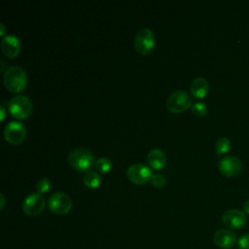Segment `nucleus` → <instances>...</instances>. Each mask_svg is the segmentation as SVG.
Wrapping results in <instances>:
<instances>
[{
  "mask_svg": "<svg viewBox=\"0 0 249 249\" xmlns=\"http://www.w3.org/2000/svg\"><path fill=\"white\" fill-rule=\"evenodd\" d=\"M46 206V200L42 194L30 193L22 200V211L28 216H37L44 210Z\"/></svg>",
  "mask_w": 249,
  "mask_h": 249,
  "instance_id": "obj_6",
  "label": "nucleus"
},
{
  "mask_svg": "<svg viewBox=\"0 0 249 249\" xmlns=\"http://www.w3.org/2000/svg\"><path fill=\"white\" fill-rule=\"evenodd\" d=\"M213 241L216 246L222 249L232 248L237 242V237L231 230H218L213 235Z\"/></svg>",
  "mask_w": 249,
  "mask_h": 249,
  "instance_id": "obj_13",
  "label": "nucleus"
},
{
  "mask_svg": "<svg viewBox=\"0 0 249 249\" xmlns=\"http://www.w3.org/2000/svg\"><path fill=\"white\" fill-rule=\"evenodd\" d=\"M192 112L196 117H203L207 113V106L205 103L196 101L194 104H192Z\"/></svg>",
  "mask_w": 249,
  "mask_h": 249,
  "instance_id": "obj_19",
  "label": "nucleus"
},
{
  "mask_svg": "<svg viewBox=\"0 0 249 249\" xmlns=\"http://www.w3.org/2000/svg\"><path fill=\"white\" fill-rule=\"evenodd\" d=\"M68 162L70 165L78 171H89V169L95 164L93 154L82 147L74 148L68 154Z\"/></svg>",
  "mask_w": 249,
  "mask_h": 249,
  "instance_id": "obj_2",
  "label": "nucleus"
},
{
  "mask_svg": "<svg viewBox=\"0 0 249 249\" xmlns=\"http://www.w3.org/2000/svg\"><path fill=\"white\" fill-rule=\"evenodd\" d=\"M51 188V180L48 177H41L36 182V190L40 194L47 193Z\"/></svg>",
  "mask_w": 249,
  "mask_h": 249,
  "instance_id": "obj_20",
  "label": "nucleus"
},
{
  "mask_svg": "<svg viewBox=\"0 0 249 249\" xmlns=\"http://www.w3.org/2000/svg\"><path fill=\"white\" fill-rule=\"evenodd\" d=\"M147 161L151 168L156 170L161 169L166 163L165 153L159 148H153L148 152Z\"/></svg>",
  "mask_w": 249,
  "mask_h": 249,
  "instance_id": "obj_14",
  "label": "nucleus"
},
{
  "mask_svg": "<svg viewBox=\"0 0 249 249\" xmlns=\"http://www.w3.org/2000/svg\"><path fill=\"white\" fill-rule=\"evenodd\" d=\"M152 174V170L148 165L139 162L130 164L126 169V176L129 181L138 185H142L150 181Z\"/></svg>",
  "mask_w": 249,
  "mask_h": 249,
  "instance_id": "obj_8",
  "label": "nucleus"
},
{
  "mask_svg": "<svg viewBox=\"0 0 249 249\" xmlns=\"http://www.w3.org/2000/svg\"><path fill=\"white\" fill-rule=\"evenodd\" d=\"M231 142L227 137H221L219 138L215 143V151L218 156H222L226 153H228L231 149Z\"/></svg>",
  "mask_w": 249,
  "mask_h": 249,
  "instance_id": "obj_17",
  "label": "nucleus"
},
{
  "mask_svg": "<svg viewBox=\"0 0 249 249\" xmlns=\"http://www.w3.org/2000/svg\"><path fill=\"white\" fill-rule=\"evenodd\" d=\"M243 210L246 214H249V199H247L243 204Z\"/></svg>",
  "mask_w": 249,
  "mask_h": 249,
  "instance_id": "obj_24",
  "label": "nucleus"
},
{
  "mask_svg": "<svg viewBox=\"0 0 249 249\" xmlns=\"http://www.w3.org/2000/svg\"><path fill=\"white\" fill-rule=\"evenodd\" d=\"M0 27H1V29H0V35L4 37V36H5V35H4V33H5V25H4L3 22H0Z\"/></svg>",
  "mask_w": 249,
  "mask_h": 249,
  "instance_id": "obj_25",
  "label": "nucleus"
},
{
  "mask_svg": "<svg viewBox=\"0 0 249 249\" xmlns=\"http://www.w3.org/2000/svg\"><path fill=\"white\" fill-rule=\"evenodd\" d=\"M190 90L195 97L203 98L208 93L209 84L206 79L202 77H196L192 81Z\"/></svg>",
  "mask_w": 249,
  "mask_h": 249,
  "instance_id": "obj_15",
  "label": "nucleus"
},
{
  "mask_svg": "<svg viewBox=\"0 0 249 249\" xmlns=\"http://www.w3.org/2000/svg\"><path fill=\"white\" fill-rule=\"evenodd\" d=\"M9 112L17 119L27 118L32 111L31 100L24 94H16L8 103Z\"/></svg>",
  "mask_w": 249,
  "mask_h": 249,
  "instance_id": "obj_3",
  "label": "nucleus"
},
{
  "mask_svg": "<svg viewBox=\"0 0 249 249\" xmlns=\"http://www.w3.org/2000/svg\"><path fill=\"white\" fill-rule=\"evenodd\" d=\"M150 182L156 188H162L165 185L166 180H165V177L162 174H160V173H154L151 176Z\"/></svg>",
  "mask_w": 249,
  "mask_h": 249,
  "instance_id": "obj_21",
  "label": "nucleus"
},
{
  "mask_svg": "<svg viewBox=\"0 0 249 249\" xmlns=\"http://www.w3.org/2000/svg\"><path fill=\"white\" fill-rule=\"evenodd\" d=\"M192 97L187 91L176 89L168 95L165 104L169 111L180 113L187 110L192 105Z\"/></svg>",
  "mask_w": 249,
  "mask_h": 249,
  "instance_id": "obj_4",
  "label": "nucleus"
},
{
  "mask_svg": "<svg viewBox=\"0 0 249 249\" xmlns=\"http://www.w3.org/2000/svg\"><path fill=\"white\" fill-rule=\"evenodd\" d=\"M222 223L231 230H239L246 224V215L239 209H229L222 215Z\"/></svg>",
  "mask_w": 249,
  "mask_h": 249,
  "instance_id": "obj_11",
  "label": "nucleus"
},
{
  "mask_svg": "<svg viewBox=\"0 0 249 249\" xmlns=\"http://www.w3.org/2000/svg\"><path fill=\"white\" fill-rule=\"evenodd\" d=\"M218 168L223 175L227 177H231L237 175L241 171L242 162L237 157L225 156L219 160Z\"/></svg>",
  "mask_w": 249,
  "mask_h": 249,
  "instance_id": "obj_10",
  "label": "nucleus"
},
{
  "mask_svg": "<svg viewBox=\"0 0 249 249\" xmlns=\"http://www.w3.org/2000/svg\"><path fill=\"white\" fill-rule=\"evenodd\" d=\"M155 33L149 27H143L139 29L134 37V48L141 54H147L151 53L155 47Z\"/></svg>",
  "mask_w": 249,
  "mask_h": 249,
  "instance_id": "obj_5",
  "label": "nucleus"
},
{
  "mask_svg": "<svg viewBox=\"0 0 249 249\" xmlns=\"http://www.w3.org/2000/svg\"><path fill=\"white\" fill-rule=\"evenodd\" d=\"M238 249H249V233L242 234L237 239Z\"/></svg>",
  "mask_w": 249,
  "mask_h": 249,
  "instance_id": "obj_22",
  "label": "nucleus"
},
{
  "mask_svg": "<svg viewBox=\"0 0 249 249\" xmlns=\"http://www.w3.org/2000/svg\"><path fill=\"white\" fill-rule=\"evenodd\" d=\"M0 197H1V208H3L4 205H5V197H4V195H3V194H0Z\"/></svg>",
  "mask_w": 249,
  "mask_h": 249,
  "instance_id": "obj_26",
  "label": "nucleus"
},
{
  "mask_svg": "<svg viewBox=\"0 0 249 249\" xmlns=\"http://www.w3.org/2000/svg\"><path fill=\"white\" fill-rule=\"evenodd\" d=\"M4 85L11 92H19L27 85V75L24 69L18 65L9 66L4 72Z\"/></svg>",
  "mask_w": 249,
  "mask_h": 249,
  "instance_id": "obj_1",
  "label": "nucleus"
},
{
  "mask_svg": "<svg viewBox=\"0 0 249 249\" xmlns=\"http://www.w3.org/2000/svg\"><path fill=\"white\" fill-rule=\"evenodd\" d=\"M48 206L50 210L55 214H66L72 207L70 196L63 192H55L48 198Z\"/></svg>",
  "mask_w": 249,
  "mask_h": 249,
  "instance_id": "obj_7",
  "label": "nucleus"
},
{
  "mask_svg": "<svg viewBox=\"0 0 249 249\" xmlns=\"http://www.w3.org/2000/svg\"><path fill=\"white\" fill-rule=\"evenodd\" d=\"M84 184L90 189L97 188L101 183V177L100 175L95 171H88L86 172L84 178H83Z\"/></svg>",
  "mask_w": 249,
  "mask_h": 249,
  "instance_id": "obj_16",
  "label": "nucleus"
},
{
  "mask_svg": "<svg viewBox=\"0 0 249 249\" xmlns=\"http://www.w3.org/2000/svg\"><path fill=\"white\" fill-rule=\"evenodd\" d=\"M95 169L98 171V172H101V173H106L108 172L111 167H112V161L110 159L106 158V157H101L99 159H97L95 160Z\"/></svg>",
  "mask_w": 249,
  "mask_h": 249,
  "instance_id": "obj_18",
  "label": "nucleus"
},
{
  "mask_svg": "<svg viewBox=\"0 0 249 249\" xmlns=\"http://www.w3.org/2000/svg\"><path fill=\"white\" fill-rule=\"evenodd\" d=\"M21 49V43L18 36L14 34H7L1 40V50L8 57H16Z\"/></svg>",
  "mask_w": 249,
  "mask_h": 249,
  "instance_id": "obj_12",
  "label": "nucleus"
},
{
  "mask_svg": "<svg viewBox=\"0 0 249 249\" xmlns=\"http://www.w3.org/2000/svg\"><path fill=\"white\" fill-rule=\"evenodd\" d=\"M26 136L25 125L18 121L9 122L4 127V137L12 144L21 143Z\"/></svg>",
  "mask_w": 249,
  "mask_h": 249,
  "instance_id": "obj_9",
  "label": "nucleus"
},
{
  "mask_svg": "<svg viewBox=\"0 0 249 249\" xmlns=\"http://www.w3.org/2000/svg\"><path fill=\"white\" fill-rule=\"evenodd\" d=\"M0 111H1V121H3L4 119H5V117H6V109H5V107L3 106V105H1L0 106Z\"/></svg>",
  "mask_w": 249,
  "mask_h": 249,
  "instance_id": "obj_23",
  "label": "nucleus"
}]
</instances>
